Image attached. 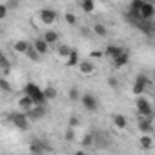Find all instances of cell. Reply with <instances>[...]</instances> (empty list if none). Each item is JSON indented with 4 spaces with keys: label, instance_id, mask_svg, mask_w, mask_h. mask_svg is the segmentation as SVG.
<instances>
[{
    "label": "cell",
    "instance_id": "cell-12",
    "mask_svg": "<svg viewBox=\"0 0 155 155\" xmlns=\"http://www.w3.org/2000/svg\"><path fill=\"white\" fill-rule=\"evenodd\" d=\"M29 151H31V153H35V155H40V153H44V151H51V148H49V146H46V142H44V140L35 139V140L29 144Z\"/></svg>",
    "mask_w": 155,
    "mask_h": 155
},
{
    "label": "cell",
    "instance_id": "cell-37",
    "mask_svg": "<svg viewBox=\"0 0 155 155\" xmlns=\"http://www.w3.org/2000/svg\"><path fill=\"white\" fill-rule=\"evenodd\" d=\"M153 122H155V120H153Z\"/></svg>",
    "mask_w": 155,
    "mask_h": 155
},
{
    "label": "cell",
    "instance_id": "cell-25",
    "mask_svg": "<svg viewBox=\"0 0 155 155\" xmlns=\"http://www.w3.org/2000/svg\"><path fill=\"white\" fill-rule=\"evenodd\" d=\"M81 6H82L84 13H93L95 11V0H82Z\"/></svg>",
    "mask_w": 155,
    "mask_h": 155
},
{
    "label": "cell",
    "instance_id": "cell-6",
    "mask_svg": "<svg viewBox=\"0 0 155 155\" xmlns=\"http://www.w3.org/2000/svg\"><path fill=\"white\" fill-rule=\"evenodd\" d=\"M81 104L84 106V110H88V111H91V113L99 110V101H97V97H95L93 93H82Z\"/></svg>",
    "mask_w": 155,
    "mask_h": 155
},
{
    "label": "cell",
    "instance_id": "cell-36",
    "mask_svg": "<svg viewBox=\"0 0 155 155\" xmlns=\"http://www.w3.org/2000/svg\"><path fill=\"white\" fill-rule=\"evenodd\" d=\"M108 82H110V86H111V88H117V86H119V82H117V79H115V77H110V79H108Z\"/></svg>",
    "mask_w": 155,
    "mask_h": 155
},
{
    "label": "cell",
    "instance_id": "cell-22",
    "mask_svg": "<svg viewBox=\"0 0 155 155\" xmlns=\"http://www.w3.org/2000/svg\"><path fill=\"white\" fill-rule=\"evenodd\" d=\"M0 68H2V75H4V77L9 75V71H11V62H9V58H8L6 55H0Z\"/></svg>",
    "mask_w": 155,
    "mask_h": 155
},
{
    "label": "cell",
    "instance_id": "cell-23",
    "mask_svg": "<svg viewBox=\"0 0 155 155\" xmlns=\"http://www.w3.org/2000/svg\"><path fill=\"white\" fill-rule=\"evenodd\" d=\"M93 33H95L97 37H101V38H106V37H108V28H106L104 24L97 22V24H93Z\"/></svg>",
    "mask_w": 155,
    "mask_h": 155
},
{
    "label": "cell",
    "instance_id": "cell-7",
    "mask_svg": "<svg viewBox=\"0 0 155 155\" xmlns=\"http://www.w3.org/2000/svg\"><path fill=\"white\" fill-rule=\"evenodd\" d=\"M137 128H139V131H140V133H153V131H155L153 117H139Z\"/></svg>",
    "mask_w": 155,
    "mask_h": 155
},
{
    "label": "cell",
    "instance_id": "cell-1",
    "mask_svg": "<svg viewBox=\"0 0 155 155\" xmlns=\"http://www.w3.org/2000/svg\"><path fill=\"white\" fill-rule=\"evenodd\" d=\"M17 130H20V131H28L29 130V122H31V119H29V115L26 113V111H11L8 117H6Z\"/></svg>",
    "mask_w": 155,
    "mask_h": 155
},
{
    "label": "cell",
    "instance_id": "cell-3",
    "mask_svg": "<svg viewBox=\"0 0 155 155\" xmlns=\"http://www.w3.org/2000/svg\"><path fill=\"white\" fill-rule=\"evenodd\" d=\"M135 108H137V115L139 117H153L155 115V106L142 95L137 97L135 101Z\"/></svg>",
    "mask_w": 155,
    "mask_h": 155
},
{
    "label": "cell",
    "instance_id": "cell-26",
    "mask_svg": "<svg viewBox=\"0 0 155 155\" xmlns=\"http://www.w3.org/2000/svg\"><path fill=\"white\" fill-rule=\"evenodd\" d=\"M81 91L77 90V88H69V91H68V99L71 101V102H79L81 101Z\"/></svg>",
    "mask_w": 155,
    "mask_h": 155
},
{
    "label": "cell",
    "instance_id": "cell-20",
    "mask_svg": "<svg viewBox=\"0 0 155 155\" xmlns=\"http://www.w3.org/2000/svg\"><path fill=\"white\" fill-rule=\"evenodd\" d=\"M29 44H31V42H28V40H24V38H20V40H17V42L13 44V49H15L17 53H22V55H26V51H28V48H29Z\"/></svg>",
    "mask_w": 155,
    "mask_h": 155
},
{
    "label": "cell",
    "instance_id": "cell-4",
    "mask_svg": "<svg viewBox=\"0 0 155 155\" xmlns=\"http://www.w3.org/2000/svg\"><path fill=\"white\" fill-rule=\"evenodd\" d=\"M151 82H150V79L144 75V73H139L137 77H135V82H133V86H131V93L135 95V97H139V95H144L146 93V88L150 86Z\"/></svg>",
    "mask_w": 155,
    "mask_h": 155
},
{
    "label": "cell",
    "instance_id": "cell-14",
    "mask_svg": "<svg viewBox=\"0 0 155 155\" xmlns=\"http://www.w3.org/2000/svg\"><path fill=\"white\" fill-rule=\"evenodd\" d=\"M33 46L37 48V51H38L42 57H44V55H48V53H49V48H51V46L46 42V38H44V37H40V38H35V40H33Z\"/></svg>",
    "mask_w": 155,
    "mask_h": 155
},
{
    "label": "cell",
    "instance_id": "cell-10",
    "mask_svg": "<svg viewBox=\"0 0 155 155\" xmlns=\"http://www.w3.org/2000/svg\"><path fill=\"white\" fill-rule=\"evenodd\" d=\"M42 37L46 38V42H48L51 48H57V46L60 44V33L55 31V29H48V31H44Z\"/></svg>",
    "mask_w": 155,
    "mask_h": 155
},
{
    "label": "cell",
    "instance_id": "cell-28",
    "mask_svg": "<svg viewBox=\"0 0 155 155\" xmlns=\"http://www.w3.org/2000/svg\"><path fill=\"white\" fill-rule=\"evenodd\" d=\"M81 144H82L84 148H90V146H93V144H95V135H93V133H86V135L82 137Z\"/></svg>",
    "mask_w": 155,
    "mask_h": 155
},
{
    "label": "cell",
    "instance_id": "cell-17",
    "mask_svg": "<svg viewBox=\"0 0 155 155\" xmlns=\"http://www.w3.org/2000/svg\"><path fill=\"white\" fill-rule=\"evenodd\" d=\"M128 62H130V53L124 49L119 57H115V58H113V68H115V69H120V68H124Z\"/></svg>",
    "mask_w": 155,
    "mask_h": 155
},
{
    "label": "cell",
    "instance_id": "cell-8",
    "mask_svg": "<svg viewBox=\"0 0 155 155\" xmlns=\"http://www.w3.org/2000/svg\"><path fill=\"white\" fill-rule=\"evenodd\" d=\"M155 17V4L150 2V0H144L142 2V8H140V18L144 20H153Z\"/></svg>",
    "mask_w": 155,
    "mask_h": 155
},
{
    "label": "cell",
    "instance_id": "cell-24",
    "mask_svg": "<svg viewBox=\"0 0 155 155\" xmlns=\"http://www.w3.org/2000/svg\"><path fill=\"white\" fill-rule=\"evenodd\" d=\"M113 124H115L119 130H126V126H128V120H126V117H124V115H120V113H115V115H113Z\"/></svg>",
    "mask_w": 155,
    "mask_h": 155
},
{
    "label": "cell",
    "instance_id": "cell-29",
    "mask_svg": "<svg viewBox=\"0 0 155 155\" xmlns=\"http://www.w3.org/2000/svg\"><path fill=\"white\" fill-rule=\"evenodd\" d=\"M0 90H2L4 93H11V91H13V86L9 84V81L6 79V77H2V79H0Z\"/></svg>",
    "mask_w": 155,
    "mask_h": 155
},
{
    "label": "cell",
    "instance_id": "cell-11",
    "mask_svg": "<svg viewBox=\"0 0 155 155\" xmlns=\"http://www.w3.org/2000/svg\"><path fill=\"white\" fill-rule=\"evenodd\" d=\"M46 111H48V110H46V104H35V106H33L29 111H26V113L29 115L31 120H38V119H42V117L46 115Z\"/></svg>",
    "mask_w": 155,
    "mask_h": 155
},
{
    "label": "cell",
    "instance_id": "cell-21",
    "mask_svg": "<svg viewBox=\"0 0 155 155\" xmlns=\"http://www.w3.org/2000/svg\"><path fill=\"white\" fill-rule=\"evenodd\" d=\"M55 53H57V57H60V58H68V55L71 53V48L68 46V44H58L57 46V49H55Z\"/></svg>",
    "mask_w": 155,
    "mask_h": 155
},
{
    "label": "cell",
    "instance_id": "cell-32",
    "mask_svg": "<svg viewBox=\"0 0 155 155\" xmlns=\"http://www.w3.org/2000/svg\"><path fill=\"white\" fill-rule=\"evenodd\" d=\"M64 139H66L68 142H73V140H75V128L68 126V130H66V133H64Z\"/></svg>",
    "mask_w": 155,
    "mask_h": 155
},
{
    "label": "cell",
    "instance_id": "cell-16",
    "mask_svg": "<svg viewBox=\"0 0 155 155\" xmlns=\"http://www.w3.org/2000/svg\"><path fill=\"white\" fill-rule=\"evenodd\" d=\"M17 104H18V110H22V111H29V110L35 106V101H33L29 95H26V93H24V95L18 99V102H17Z\"/></svg>",
    "mask_w": 155,
    "mask_h": 155
},
{
    "label": "cell",
    "instance_id": "cell-13",
    "mask_svg": "<svg viewBox=\"0 0 155 155\" xmlns=\"http://www.w3.org/2000/svg\"><path fill=\"white\" fill-rule=\"evenodd\" d=\"M79 62H81L79 49L71 48V53H69V55H68V58L64 60V66H66V68H77V66H79Z\"/></svg>",
    "mask_w": 155,
    "mask_h": 155
},
{
    "label": "cell",
    "instance_id": "cell-30",
    "mask_svg": "<svg viewBox=\"0 0 155 155\" xmlns=\"http://www.w3.org/2000/svg\"><path fill=\"white\" fill-rule=\"evenodd\" d=\"M64 20H66V24H69V26H77V15L71 13V11H68V13L64 15Z\"/></svg>",
    "mask_w": 155,
    "mask_h": 155
},
{
    "label": "cell",
    "instance_id": "cell-35",
    "mask_svg": "<svg viewBox=\"0 0 155 155\" xmlns=\"http://www.w3.org/2000/svg\"><path fill=\"white\" fill-rule=\"evenodd\" d=\"M6 4H8V8H9V9H15V8L18 6V2H17V0H8Z\"/></svg>",
    "mask_w": 155,
    "mask_h": 155
},
{
    "label": "cell",
    "instance_id": "cell-31",
    "mask_svg": "<svg viewBox=\"0 0 155 155\" xmlns=\"http://www.w3.org/2000/svg\"><path fill=\"white\" fill-rule=\"evenodd\" d=\"M102 57H106V55H104V49H91V51H90V58H93V60H99V58H102Z\"/></svg>",
    "mask_w": 155,
    "mask_h": 155
},
{
    "label": "cell",
    "instance_id": "cell-5",
    "mask_svg": "<svg viewBox=\"0 0 155 155\" xmlns=\"http://www.w3.org/2000/svg\"><path fill=\"white\" fill-rule=\"evenodd\" d=\"M38 18H40V22H42L44 26H53L55 20L58 18V13L53 11V9H49V8H42V9L38 11Z\"/></svg>",
    "mask_w": 155,
    "mask_h": 155
},
{
    "label": "cell",
    "instance_id": "cell-33",
    "mask_svg": "<svg viewBox=\"0 0 155 155\" xmlns=\"http://www.w3.org/2000/svg\"><path fill=\"white\" fill-rule=\"evenodd\" d=\"M8 11H9V8H8V4L4 2L2 6H0V20H6V17H8Z\"/></svg>",
    "mask_w": 155,
    "mask_h": 155
},
{
    "label": "cell",
    "instance_id": "cell-27",
    "mask_svg": "<svg viewBox=\"0 0 155 155\" xmlns=\"http://www.w3.org/2000/svg\"><path fill=\"white\" fill-rule=\"evenodd\" d=\"M44 95H46V99H48V101H53V99H57V97H58V91H57L53 86H46V88H44Z\"/></svg>",
    "mask_w": 155,
    "mask_h": 155
},
{
    "label": "cell",
    "instance_id": "cell-2",
    "mask_svg": "<svg viewBox=\"0 0 155 155\" xmlns=\"http://www.w3.org/2000/svg\"><path fill=\"white\" fill-rule=\"evenodd\" d=\"M24 93L29 95V97L35 101V104H46V102H48V99H46V95H44V90H42L40 86H37L35 82H28V84L24 86Z\"/></svg>",
    "mask_w": 155,
    "mask_h": 155
},
{
    "label": "cell",
    "instance_id": "cell-15",
    "mask_svg": "<svg viewBox=\"0 0 155 155\" xmlns=\"http://www.w3.org/2000/svg\"><path fill=\"white\" fill-rule=\"evenodd\" d=\"M124 51V48H120V46H117V44H108L106 48H104V55L108 57V58H115V57H119L120 53Z\"/></svg>",
    "mask_w": 155,
    "mask_h": 155
},
{
    "label": "cell",
    "instance_id": "cell-18",
    "mask_svg": "<svg viewBox=\"0 0 155 155\" xmlns=\"http://www.w3.org/2000/svg\"><path fill=\"white\" fill-rule=\"evenodd\" d=\"M139 142H140V148H144V150H151V148H153V139H151V133H140Z\"/></svg>",
    "mask_w": 155,
    "mask_h": 155
},
{
    "label": "cell",
    "instance_id": "cell-34",
    "mask_svg": "<svg viewBox=\"0 0 155 155\" xmlns=\"http://www.w3.org/2000/svg\"><path fill=\"white\" fill-rule=\"evenodd\" d=\"M79 122H81V120H79V117H75V115H73V117H69V120H68V126H71V128H77V126H79Z\"/></svg>",
    "mask_w": 155,
    "mask_h": 155
},
{
    "label": "cell",
    "instance_id": "cell-19",
    "mask_svg": "<svg viewBox=\"0 0 155 155\" xmlns=\"http://www.w3.org/2000/svg\"><path fill=\"white\" fill-rule=\"evenodd\" d=\"M26 57H28L29 60H33V62H40V58H42V55L37 51V48L33 46V42L29 44V48H28V51H26Z\"/></svg>",
    "mask_w": 155,
    "mask_h": 155
},
{
    "label": "cell",
    "instance_id": "cell-9",
    "mask_svg": "<svg viewBox=\"0 0 155 155\" xmlns=\"http://www.w3.org/2000/svg\"><path fill=\"white\" fill-rule=\"evenodd\" d=\"M77 68H79V71H81L82 75H93V73H95V69H97V66L93 64V58H86V60H81Z\"/></svg>",
    "mask_w": 155,
    "mask_h": 155
}]
</instances>
